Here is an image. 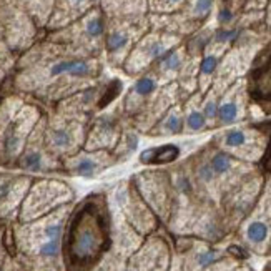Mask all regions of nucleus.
<instances>
[{"mask_svg":"<svg viewBox=\"0 0 271 271\" xmlns=\"http://www.w3.org/2000/svg\"><path fill=\"white\" fill-rule=\"evenodd\" d=\"M103 0H55L52 15L49 19L45 30L53 32L75 22L82 15H85L90 8L100 5Z\"/></svg>","mask_w":271,"mask_h":271,"instance_id":"nucleus-18","label":"nucleus"},{"mask_svg":"<svg viewBox=\"0 0 271 271\" xmlns=\"http://www.w3.org/2000/svg\"><path fill=\"white\" fill-rule=\"evenodd\" d=\"M117 162L112 150H78L77 153L65 156L62 160V168L75 176L95 178L100 172L113 167Z\"/></svg>","mask_w":271,"mask_h":271,"instance_id":"nucleus-15","label":"nucleus"},{"mask_svg":"<svg viewBox=\"0 0 271 271\" xmlns=\"http://www.w3.org/2000/svg\"><path fill=\"white\" fill-rule=\"evenodd\" d=\"M218 105H220V95L217 92H211L201 100V112L206 117L210 125L217 123V115H218Z\"/></svg>","mask_w":271,"mask_h":271,"instance_id":"nucleus-31","label":"nucleus"},{"mask_svg":"<svg viewBox=\"0 0 271 271\" xmlns=\"http://www.w3.org/2000/svg\"><path fill=\"white\" fill-rule=\"evenodd\" d=\"M0 27L14 55H22L39 37V25L17 0H0Z\"/></svg>","mask_w":271,"mask_h":271,"instance_id":"nucleus-7","label":"nucleus"},{"mask_svg":"<svg viewBox=\"0 0 271 271\" xmlns=\"http://www.w3.org/2000/svg\"><path fill=\"white\" fill-rule=\"evenodd\" d=\"M87 125L88 123L85 122L63 117L52 110H45L44 138L49 150L60 160L77 153L85 143Z\"/></svg>","mask_w":271,"mask_h":271,"instance_id":"nucleus-6","label":"nucleus"},{"mask_svg":"<svg viewBox=\"0 0 271 271\" xmlns=\"http://www.w3.org/2000/svg\"><path fill=\"white\" fill-rule=\"evenodd\" d=\"M228 251H230L231 255L238 256V258H246V253H245L243 249L238 248V246H230V248H228Z\"/></svg>","mask_w":271,"mask_h":271,"instance_id":"nucleus-38","label":"nucleus"},{"mask_svg":"<svg viewBox=\"0 0 271 271\" xmlns=\"http://www.w3.org/2000/svg\"><path fill=\"white\" fill-rule=\"evenodd\" d=\"M217 260H218V251H215V249H208V251H203V253H200V255H198L197 263L205 268V266L213 265Z\"/></svg>","mask_w":271,"mask_h":271,"instance_id":"nucleus-36","label":"nucleus"},{"mask_svg":"<svg viewBox=\"0 0 271 271\" xmlns=\"http://www.w3.org/2000/svg\"><path fill=\"white\" fill-rule=\"evenodd\" d=\"M175 45H178V37L175 33L150 27V30L135 44L120 72L128 78L138 77L153 69L155 63Z\"/></svg>","mask_w":271,"mask_h":271,"instance_id":"nucleus-8","label":"nucleus"},{"mask_svg":"<svg viewBox=\"0 0 271 271\" xmlns=\"http://www.w3.org/2000/svg\"><path fill=\"white\" fill-rule=\"evenodd\" d=\"M180 133H183V108L175 103L151 125V128L143 137L163 138V137H175V135Z\"/></svg>","mask_w":271,"mask_h":271,"instance_id":"nucleus-20","label":"nucleus"},{"mask_svg":"<svg viewBox=\"0 0 271 271\" xmlns=\"http://www.w3.org/2000/svg\"><path fill=\"white\" fill-rule=\"evenodd\" d=\"M150 30V17H113L107 19L103 39V62L107 69L120 72L135 44Z\"/></svg>","mask_w":271,"mask_h":271,"instance_id":"nucleus-5","label":"nucleus"},{"mask_svg":"<svg viewBox=\"0 0 271 271\" xmlns=\"http://www.w3.org/2000/svg\"><path fill=\"white\" fill-rule=\"evenodd\" d=\"M17 2L28 12V15L35 20L40 30H45L50 15H52L55 0H17Z\"/></svg>","mask_w":271,"mask_h":271,"instance_id":"nucleus-25","label":"nucleus"},{"mask_svg":"<svg viewBox=\"0 0 271 271\" xmlns=\"http://www.w3.org/2000/svg\"><path fill=\"white\" fill-rule=\"evenodd\" d=\"M215 8V0H192L188 14L192 20H205Z\"/></svg>","mask_w":271,"mask_h":271,"instance_id":"nucleus-30","label":"nucleus"},{"mask_svg":"<svg viewBox=\"0 0 271 271\" xmlns=\"http://www.w3.org/2000/svg\"><path fill=\"white\" fill-rule=\"evenodd\" d=\"M220 69V55L218 53H205L198 65V75H200L201 90H206V85H210L213 75Z\"/></svg>","mask_w":271,"mask_h":271,"instance_id":"nucleus-27","label":"nucleus"},{"mask_svg":"<svg viewBox=\"0 0 271 271\" xmlns=\"http://www.w3.org/2000/svg\"><path fill=\"white\" fill-rule=\"evenodd\" d=\"M265 271H271V265H268V266H266V270Z\"/></svg>","mask_w":271,"mask_h":271,"instance_id":"nucleus-40","label":"nucleus"},{"mask_svg":"<svg viewBox=\"0 0 271 271\" xmlns=\"http://www.w3.org/2000/svg\"><path fill=\"white\" fill-rule=\"evenodd\" d=\"M186 0H148V14L150 15H167L183 5Z\"/></svg>","mask_w":271,"mask_h":271,"instance_id":"nucleus-29","label":"nucleus"},{"mask_svg":"<svg viewBox=\"0 0 271 271\" xmlns=\"http://www.w3.org/2000/svg\"><path fill=\"white\" fill-rule=\"evenodd\" d=\"M0 160H2V147H0Z\"/></svg>","mask_w":271,"mask_h":271,"instance_id":"nucleus-41","label":"nucleus"},{"mask_svg":"<svg viewBox=\"0 0 271 271\" xmlns=\"http://www.w3.org/2000/svg\"><path fill=\"white\" fill-rule=\"evenodd\" d=\"M15 165L19 168H22L24 172L30 173H42L47 170H53V168H62V160L58 156H55L45 143L44 117L40 118V122L30 133Z\"/></svg>","mask_w":271,"mask_h":271,"instance_id":"nucleus-12","label":"nucleus"},{"mask_svg":"<svg viewBox=\"0 0 271 271\" xmlns=\"http://www.w3.org/2000/svg\"><path fill=\"white\" fill-rule=\"evenodd\" d=\"M197 175L203 183H211V181L217 178V175H215V172H213V168H211L210 162L201 163L200 167H198V170H197Z\"/></svg>","mask_w":271,"mask_h":271,"instance_id":"nucleus-35","label":"nucleus"},{"mask_svg":"<svg viewBox=\"0 0 271 271\" xmlns=\"http://www.w3.org/2000/svg\"><path fill=\"white\" fill-rule=\"evenodd\" d=\"M270 228L265 222H251L246 228V238L249 243L253 245H261L268 238Z\"/></svg>","mask_w":271,"mask_h":271,"instance_id":"nucleus-32","label":"nucleus"},{"mask_svg":"<svg viewBox=\"0 0 271 271\" xmlns=\"http://www.w3.org/2000/svg\"><path fill=\"white\" fill-rule=\"evenodd\" d=\"M220 142L225 151H265L266 132L263 125L248 126V128H228L220 135ZM263 156V155H261Z\"/></svg>","mask_w":271,"mask_h":271,"instance_id":"nucleus-17","label":"nucleus"},{"mask_svg":"<svg viewBox=\"0 0 271 271\" xmlns=\"http://www.w3.org/2000/svg\"><path fill=\"white\" fill-rule=\"evenodd\" d=\"M246 95L265 115H271V42L253 58L245 80Z\"/></svg>","mask_w":271,"mask_h":271,"instance_id":"nucleus-11","label":"nucleus"},{"mask_svg":"<svg viewBox=\"0 0 271 271\" xmlns=\"http://www.w3.org/2000/svg\"><path fill=\"white\" fill-rule=\"evenodd\" d=\"M100 7L107 19L148 15V0H103Z\"/></svg>","mask_w":271,"mask_h":271,"instance_id":"nucleus-22","label":"nucleus"},{"mask_svg":"<svg viewBox=\"0 0 271 271\" xmlns=\"http://www.w3.org/2000/svg\"><path fill=\"white\" fill-rule=\"evenodd\" d=\"M0 60H5V62H14V53L10 52L8 49L5 37H3V30L0 27Z\"/></svg>","mask_w":271,"mask_h":271,"instance_id":"nucleus-37","label":"nucleus"},{"mask_svg":"<svg viewBox=\"0 0 271 271\" xmlns=\"http://www.w3.org/2000/svg\"><path fill=\"white\" fill-rule=\"evenodd\" d=\"M185 69V49L175 45L153 65L151 72L162 80V83L172 82L173 77L180 75Z\"/></svg>","mask_w":271,"mask_h":271,"instance_id":"nucleus-21","label":"nucleus"},{"mask_svg":"<svg viewBox=\"0 0 271 271\" xmlns=\"http://www.w3.org/2000/svg\"><path fill=\"white\" fill-rule=\"evenodd\" d=\"M210 128L206 117L201 112V105H190L183 110V133H201Z\"/></svg>","mask_w":271,"mask_h":271,"instance_id":"nucleus-26","label":"nucleus"},{"mask_svg":"<svg viewBox=\"0 0 271 271\" xmlns=\"http://www.w3.org/2000/svg\"><path fill=\"white\" fill-rule=\"evenodd\" d=\"M211 168H213L215 175L217 176H222V175H226L228 172H231L233 168V158L228 151H217V153L211 155V158L208 160Z\"/></svg>","mask_w":271,"mask_h":271,"instance_id":"nucleus-28","label":"nucleus"},{"mask_svg":"<svg viewBox=\"0 0 271 271\" xmlns=\"http://www.w3.org/2000/svg\"><path fill=\"white\" fill-rule=\"evenodd\" d=\"M107 75L103 57L83 55L47 39L19 57L10 75V92L45 110Z\"/></svg>","mask_w":271,"mask_h":271,"instance_id":"nucleus-1","label":"nucleus"},{"mask_svg":"<svg viewBox=\"0 0 271 271\" xmlns=\"http://www.w3.org/2000/svg\"><path fill=\"white\" fill-rule=\"evenodd\" d=\"M140 140H142V135H140L137 130L126 122L123 132H122L117 145L113 147V150H112V153L115 155L117 162H125V160H128L130 156L138 150Z\"/></svg>","mask_w":271,"mask_h":271,"instance_id":"nucleus-23","label":"nucleus"},{"mask_svg":"<svg viewBox=\"0 0 271 271\" xmlns=\"http://www.w3.org/2000/svg\"><path fill=\"white\" fill-rule=\"evenodd\" d=\"M248 99L246 88L243 83L231 85L225 95L220 97L218 105V115H217V125L222 126H233L243 118V103Z\"/></svg>","mask_w":271,"mask_h":271,"instance_id":"nucleus-19","label":"nucleus"},{"mask_svg":"<svg viewBox=\"0 0 271 271\" xmlns=\"http://www.w3.org/2000/svg\"><path fill=\"white\" fill-rule=\"evenodd\" d=\"M176 92H178L176 85H173V83H170V85L165 83V85L155 93L153 99L148 101L147 107L143 108L135 118H132V120H126V122H128V123L132 125L133 128L143 137V135L151 128V125H153L155 122L172 107V105H175Z\"/></svg>","mask_w":271,"mask_h":271,"instance_id":"nucleus-16","label":"nucleus"},{"mask_svg":"<svg viewBox=\"0 0 271 271\" xmlns=\"http://www.w3.org/2000/svg\"><path fill=\"white\" fill-rule=\"evenodd\" d=\"M125 90V85L118 77L105 75L99 82L92 83L82 90L72 93L67 99L53 105L52 112L60 113L63 117L75 118V120L88 123L93 115H97L101 110L110 107L112 103L120 99Z\"/></svg>","mask_w":271,"mask_h":271,"instance_id":"nucleus-3","label":"nucleus"},{"mask_svg":"<svg viewBox=\"0 0 271 271\" xmlns=\"http://www.w3.org/2000/svg\"><path fill=\"white\" fill-rule=\"evenodd\" d=\"M70 198V190L67 185L58 181H39L33 183L30 192L27 195V200L24 203L22 218L30 220L44 215L45 211L52 210L50 206L53 203H65Z\"/></svg>","mask_w":271,"mask_h":271,"instance_id":"nucleus-14","label":"nucleus"},{"mask_svg":"<svg viewBox=\"0 0 271 271\" xmlns=\"http://www.w3.org/2000/svg\"><path fill=\"white\" fill-rule=\"evenodd\" d=\"M165 85L151 70L132 78V83L125 87L122 97L118 99L122 113L126 120H132L147 107V103L155 97V93Z\"/></svg>","mask_w":271,"mask_h":271,"instance_id":"nucleus-13","label":"nucleus"},{"mask_svg":"<svg viewBox=\"0 0 271 271\" xmlns=\"http://www.w3.org/2000/svg\"><path fill=\"white\" fill-rule=\"evenodd\" d=\"M126 125V118L122 113L120 101L101 110L90 118L87 125L85 150H113L118 138Z\"/></svg>","mask_w":271,"mask_h":271,"instance_id":"nucleus-10","label":"nucleus"},{"mask_svg":"<svg viewBox=\"0 0 271 271\" xmlns=\"http://www.w3.org/2000/svg\"><path fill=\"white\" fill-rule=\"evenodd\" d=\"M180 156V147L167 143V145H160L155 148H148L140 153L138 160L143 165H165L175 162Z\"/></svg>","mask_w":271,"mask_h":271,"instance_id":"nucleus-24","label":"nucleus"},{"mask_svg":"<svg viewBox=\"0 0 271 271\" xmlns=\"http://www.w3.org/2000/svg\"><path fill=\"white\" fill-rule=\"evenodd\" d=\"M105 30H107V15L103 8L97 5L67 27L47 32V39L70 47L78 53L103 57Z\"/></svg>","mask_w":271,"mask_h":271,"instance_id":"nucleus-4","label":"nucleus"},{"mask_svg":"<svg viewBox=\"0 0 271 271\" xmlns=\"http://www.w3.org/2000/svg\"><path fill=\"white\" fill-rule=\"evenodd\" d=\"M112 246V217L101 193L87 197L72 211L63 240L67 271H92Z\"/></svg>","mask_w":271,"mask_h":271,"instance_id":"nucleus-2","label":"nucleus"},{"mask_svg":"<svg viewBox=\"0 0 271 271\" xmlns=\"http://www.w3.org/2000/svg\"><path fill=\"white\" fill-rule=\"evenodd\" d=\"M100 271H117V270H113V268H103V270H101L100 268Z\"/></svg>","mask_w":271,"mask_h":271,"instance_id":"nucleus-39","label":"nucleus"},{"mask_svg":"<svg viewBox=\"0 0 271 271\" xmlns=\"http://www.w3.org/2000/svg\"><path fill=\"white\" fill-rule=\"evenodd\" d=\"M217 20L222 27H228V25L235 20V12H233V8L230 5L220 7L218 12H217Z\"/></svg>","mask_w":271,"mask_h":271,"instance_id":"nucleus-34","label":"nucleus"},{"mask_svg":"<svg viewBox=\"0 0 271 271\" xmlns=\"http://www.w3.org/2000/svg\"><path fill=\"white\" fill-rule=\"evenodd\" d=\"M45 108L32 100H25L22 108L0 132V147H2V162L15 163L22 153L25 143L33 132V128L44 117Z\"/></svg>","mask_w":271,"mask_h":271,"instance_id":"nucleus-9","label":"nucleus"},{"mask_svg":"<svg viewBox=\"0 0 271 271\" xmlns=\"http://www.w3.org/2000/svg\"><path fill=\"white\" fill-rule=\"evenodd\" d=\"M266 132V147L263 151V156H261V167L265 168L266 172L271 173V122H266V123H261Z\"/></svg>","mask_w":271,"mask_h":271,"instance_id":"nucleus-33","label":"nucleus"}]
</instances>
